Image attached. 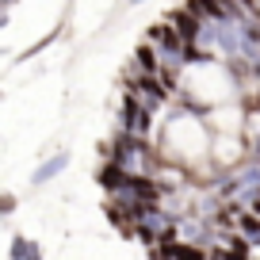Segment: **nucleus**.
Returning <instances> with one entry per match:
<instances>
[{"label":"nucleus","mask_w":260,"mask_h":260,"mask_svg":"<svg viewBox=\"0 0 260 260\" xmlns=\"http://www.w3.org/2000/svg\"><path fill=\"white\" fill-rule=\"evenodd\" d=\"M161 46H157V42H149V39H142L138 42V50H134V65H138V69H146V73H157V69H161Z\"/></svg>","instance_id":"obj_4"},{"label":"nucleus","mask_w":260,"mask_h":260,"mask_svg":"<svg viewBox=\"0 0 260 260\" xmlns=\"http://www.w3.org/2000/svg\"><path fill=\"white\" fill-rule=\"evenodd\" d=\"M12 211H16V195L0 191V214H12Z\"/></svg>","instance_id":"obj_7"},{"label":"nucleus","mask_w":260,"mask_h":260,"mask_svg":"<svg viewBox=\"0 0 260 260\" xmlns=\"http://www.w3.org/2000/svg\"><path fill=\"white\" fill-rule=\"evenodd\" d=\"M12 256L16 260H23V256H42V249L35 241H27V237H16V241H12Z\"/></svg>","instance_id":"obj_6"},{"label":"nucleus","mask_w":260,"mask_h":260,"mask_svg":"<svg viewBox=\"0 0 260 260\" xmlns=\"http://www.w3.org/2000/svg\"><path fill=\"white\" fill-rule=\"evenodd\" d=\"M237 234H245V237L260 249V214H252L249 207H245V211L237 214Z\"/></svg>","instance_id":"obj_5"},{"label":"nucleus","mask_w":260,"mask_h":260,"mask_svg":"<svg viewBox=\"0 0 260 260\" xmlns=\"http://www.w3.org/2000/svg\"><path fill=\"white\" fill-rule=\"evenodd\" d=\"M65 165H69V153H65V149H61V153H54V157H50V161H42L39 169H35L31 184H35V187L50 184V180H54V176H61V172H65Z\"/></svg>","instance_id":"obj_3"},{"label":"nucleus","mask_w":260,"mask_h":260,"mask_svg":"<svg viewBox=\"0 0 260 260\" xmlns=\"http://www.w3.org/2000/svg\"><path fill=\"white\" fill-rule=\"evenodd\" d=\"M169 19L176 23V31L184 35V42H195V39H199V31H203V19L195 16L191 8H172Z\"/></svg>","instance_id":"obj_2"},{"label":"nucleus","mask_w":260,"mask_h":260,"mask_svg":"<svg viewBox=\"0 0 260 260\" xmlns=\"http://www.w3.org/2000/svg\"><path fill=\"white\" fill-rule=\"evenodd\" d=\"M126 4H130V8H138V4H146V0H126Z\"/></svg>","instance_id":"obj_8"},{"label":"nucleus","mask_w":260,"mask_h":260,"mask_svg":"<svg viewBox=\"0 0 260 260\" xmlns=\"http://www.w3.org/2000/svg\"><path fill=\"white\" fill-rule=\"evenodd\" d=\"M146 39L161 46V57H184V46H187V42H184V35L176 31V23H172L169 16H165L161 23H153V27H149V31H146Z\"/></svg>","instance_id":"obj_1"}]
</instances>
